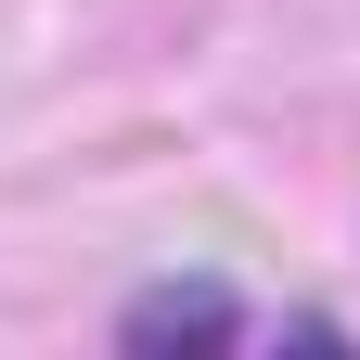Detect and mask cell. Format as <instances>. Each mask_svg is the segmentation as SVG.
Here are the masks:
<instances>
[{"mask_svg":"<svg viewBox=\"0 0 360 360\" xmlns=\"http://www.w3.org/2000/svg\"><path fill=\"white\" fill-rule=\"evenodd\" d=\"M129 335H232V296H142V309H129Z\"/></svg>","mask_w":360,"mask_h":360,"instance_id":"6da1fadb","label":"cell"}]
</instances>
